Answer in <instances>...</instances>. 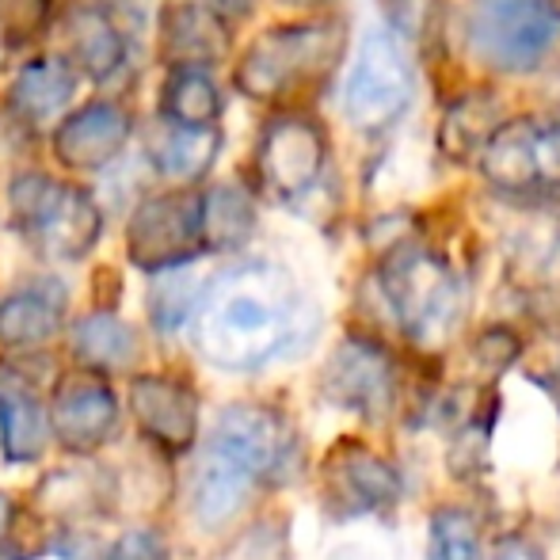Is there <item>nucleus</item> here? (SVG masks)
I'll list each match as a JSON object with an SVG mask.
<instances>
[{
    "mask_svg": "<svg viewBox=\"0 0 560 560\" xmlns=\"http://www.w3.org/2000/svg\"><path fill=\"white\" fill-rule=\"evenodd\" d=\"M518 351H523V343H518L515 332H508V328H488L485 336L477 339V359L485 362L488 370H508L511 362L518 359Z\"/></svg>",
    "mask_w": 560,
    "mask_h": 560,
    "instance_id": "30",
    "label": "nucleus"
},
{
    "mask_svg": "<svg viewBox=\"0 0 560 560\" xmlns=\"http://www.w3.org/2000/svg\"><path fill=\"white\" fill-rule=\"evenodd\" d=\"M8 526H12V500L0 495V541L8 538Z\"/></svg>",
    "mask_w": 560,
    "mask_h": 560,
    "instance_id": "35",
    "label": "nucleus"
},
{
    "mask_svg": "<svg viewBox=\"0 0 560 560\" xmlns=\"http://www.w3.org/2000/svg\"><path fill=\"white\" fill-rule=\"evenodd\" d=\"M202 4H210L214 12H222L225 20H236V15H248L252 8H256V0H202Z\"/></svg>",
    "mask_w": 560,
    "mask_h": 560,
    "instance_id": "34",
    "label": "nucleus"
},
{
    "mask_svg": "<svg viewBox=\"0 0 560 560\" xmlns=\"http://www.w3.org/2000/svg\"><path fill=\"white\" fill-rule=\"evenodd\" d=\"M126 256L149 275L179 271L195 256H202L199 195L176 187L141 199L126 222Z\"/></svg>",
    "mask_w": 560,
    "mask_h": 560,
    "instance_id": "9",
    "label": "nucleus"
},
{
    "mask_svg": "<svg viewBox=\"0 0 560 560\" xmlns=\"http://www.w3.org/2000/svg\"><path fill=\"white\" fill-rule=\"evenodd\" d=\"M492 560H546V553L530 538H523V534H508V538L495 541Z\"/></svg>",
    "mask_w": 560,
    "mask_h": 560,
    "instance_id": "32",
    "label": "nucleus"
},
{
    "mask_svg": "<svg viewBox=\"0 0 560 560\" xmlns=\"http://www.w3.org/2000/svg\"><path fill=\"white\" fill-rule=\"evenodd\" d=\"M133 133V118L115 100H92L77 107L54 126L50 149L54 161L69 172H100L122 156L126 141Z\"/></svg>",
    "mask_w": 560,
    "mask_h": 560,
    "instance_id": "13",
    "label": "nucleus"
},
{
    "mask_svg": "<svg viewBox=\"0 0 560 560\" xmlns=\"http://www.w3.org/2000/svg\"><path fill=\"white\" fill-rule=\"evenodd\" d=\"M233 23L202 0H168L156 20V54L168 69H210L233 54Z\"/></svg>",
    "mask_w": 560,
    "mask_h": 560,
    "instance_id": "15",
    "label": "nucleus"
},
{
    "mask_svg": "<svg viewBox=\"0 0 560 560\" xmlns=\"http://www.w3.org/2000/svg\"><path fill=\"white\" fill-rule=\"evenodd\" d=\"M256 179L271 199L302 202L325 179L328 130L305 112H279L264 122L252 156Z\"/></svg>",
    "mask_w": 560,
    "mask_h": 560,
    "instance_id": "8",
    "label": "nucleus"
},
{
    "mask_svg": "<svg viewBox=\"0 0 560 560\" xmlns=\"http://www.w3.org/2000/svg\"><path fill=\"white\" fill-rule=\"evenodd\" d=\"M199 294L202 290L195 287L191 275H184V267H179V271H164V279H156L153 294H149V317H153V325L161 328V332H176L195 313Z\"/></svg>",
    "mask_w": 560,
    "mask_h": 560,
    "instance_id": "27",
    "label": "nucleus"
},
{
    "mask_svg": "<svg viewBox=\"0 0 560 560\" xmlns=\"http://www.w3.org/2000/svg\"><path fill=\"white\" fill-rule=\"evenodd\" d=\"M317 328L298 279L271 259H244L210 279L195 305V343L214 366L248 374L302 347Z\"/></svg>",
    "mask_w": 560,
    "mask_h": 560,
    "instance_id": "1",
    "label": "nucleus"
},
{
    "mask_svg": "<svg viewBox=\"0 0 560 560\" xmlns=\"http://www.w3.org/2000/svg\"><path fill=\"white\" fill-rule=\"evenodd\" d=\"M382 294L400 332L420 347H439L454 336L465 313V290L446 256L405 241L382 256Z\"/></svg>",
    "mask_w": 560,
    "mask_h": 560,
    "instance_id": "4",
    "label": "nucleus"
},
{
    "mask_svg": "<svg viewBox=\"0 0 560 560\" xmlns=\"http://www.w3.org/2000/svg\"><path fill=\"white\" fill-rule=\"evenodd\" d=\"M66 325V290L54 279L23 287L0 302V343L4 347H43Z\"/></svg>",
    "mask_w": 560,
    "mask_h": 560,
    "instance_id": "18",
    "label": "nucleus"
},
{
    "mask_svg": "<svg viewBox=\"0 0 560 560\" xmlns=\"http://www.w3.org/2000/svg\"><path fill=\"white\" fill-rule=\"evenodd\" d=\"M222 153V130H168L149 145V164L172 184H199Z\"/></svg>",
    "mask_w": 560,
    "mask_h": 560,
    "instance_id": "24",
    "label": "nucleus"
},
{
    "mask_svg": "<svg viewBox=\"0 0 560 560\" xmlns=\"http://www.w3.org/2000/svg\"><path fill=\"white\" fill-rule=\"evenodd\" d=\"M400 500V472L362 443H339L325 462V503L336 518H359Z\"/></svg>",
    "mask_w": 560,
    "mask_h": 560,
    "instance_id": "12",
    "label": "nucleus"
},
{
    "mask_svg": "<svg viewBox=\"0 0 560 560\" xmlns=\"http://www.w3.org/2000/svg\"><path fill=\"white\" fill-rule=\"evenodd\" d=\"M282 4H294V8H320V4H328V0H282Z\"/></svg>",
    "mask_w": 560,
    "mask_h": 560,
    "instance_id": "36",
    "label": "nucleus"
},
{
    "mask_svg": "<svg viewBox=\"0 0 560 560\" xmlns=\"http://www.w3.org/2000/svg\"><path fill=\"white\" fill-rule=\"evenodd\" d=\"M61 50L77 77L84 73L92 81H112L126 61V35L104 4L77 0L61 20Z\"/></svg>",
    "mask_w": 560,
    "mask_h": 560,
    "instance_id": "16",
    "label": "nucleus"
},
{
    "mask_svg": "<svg viewBox=\"0 0 560 560\" xmlns=\"http://www.w3.org/2000/svg\"><path fill=\"white\" fill-rule=\"evenodd\" d=\"M256 233V199L241 184H214L199 195L202 252H236Z\"/></svg>",
    "mask_w": 560,
    "mask_h": 560,
    "instance_id": "21",
    "label": "nucleus"
},
{
    "mask_svg": "<svg viewBox=\"0 0 560 560\" xmlns=\"http://www.w3.org/2000/svg\"><path fill=\"white\" fill-rule=\"evenodd\" d=\"M156 115L176 130H214L222 118V89L207 69H168Z\"/></svg>",
    "mask_w": 560,
    "mask_h": 560,
    "instance_id": "22",
    "label": "nucleus"
},
{
    "mask_svg": "<svg viewBox=\"0 0 560 560\" xmlns=\"http://www.w3.org/2000/svg\"><path fill=\"white\" fill-rule=\"evenodd\" d=\"M294 428L267 405H229L207 443V462L244 477L252 488L275 485L294 469Z\"/></svg>",
    "mask_w": 560,
    "mask_h": 560,
    "instance_id": "7",
    "label": "nucleus"
},
{
    "mask_svg": "<svg viewBox=\"0 0 560 560\" xmlns=\"http://www.w3.org/2000/svg\"><path fill=\"white\" fill-rule=\"evenodd\" d=\"M46 446V412L35 385L0 366V450L12 465H27Z\"/></svg>",
    "mask_w": 560,
    "mask_h": 560,
    "instance_id": "19",
    "label": "nucleus"
},
{
    "mask_svg": "<svg viewBox=\"0 0 560 560\" xmlns=\"http://www.w3.org/2000/svg\"><path fill=\"white\" fill-rule=\"evenodd\" d=\"M320 389L332 405L359 412L362 420H385L397 400V366L382 343L347 336L328 359Z\"/></svg>",
    "mask_w": 560,
    "mask_h": 560,
    "instance_id": "10",
    "label": "nucleus"
},
{
    "mask_svg": "<svg viewBox=\"0 0 560 560\" xmlns=\"http://www.w3.org/2000/svg\"><path fill=\"white\" fill-rule=\"evenodd\" d=\"M347 50V23L336 15L325 20H294L264 27L236 58L233 84L256 104L298 112L305 96L325 89Z\"/></svg>",
    "mask_w": 560,
    "mask_h": 560,
    "instance_id": "2",
    "label": "nucleus"
},
{
    "mask_svg": "<svg viewBox=\"0 0 560 560\" xmlns=\"http://www.w3.org/2000/svg\"><path fill=\"white\" fill-rule=\"evenodd\" d=\"M431 560H480L477 518L465 508H439L431 515Z\"/></svg>",
    "mask_w": 560,
    "mask_h": 560,
    "instance_id": "26",
    "label": "nucleus"
},
{
    "mask_svg": "<svg viewBox=\"0 0 560 560\" xmlns=\"http://www.w3.org/2000/svg\"><path fill=\"white\" fill-rule=\"evenodd\" d=\"M107 560H168V546L156 530H130L115 541Z\"/></svg>",
    "mask_w": 560,
    "mask_h": 560,
    "instance_id": "31",
    "label": "nucleus"
},
{
    "mask_svg": "<svg viewBox=\"0 0 560 560\" xmlns=\"http://www.w3.org/2000/svg\"><path fill=\"white\" fill-rule=\"evenodd\" d=\"M69 343H73V354L81 359V370H92L100 377L133 366V359L141 351L138 332L107 310H96L77 320L73 332H69Z\"/></svg>",
    "mask_w": 560,
    "mask_h": 560,
    "instance_id": "23",
    "label": "nucleus"
},
{
    "mask_svg": "<svg viewBox=\"0 0 560 560\" xmlns=\"http://www.w3.org/2000/svg\"><path fill=\"white\" fill-rule=\"evenodd\" d=\"M465 50L500 77H530L560 58V0H469Z\"/></svg>",
    "mask_w": 560,
    "mask_h": 560,
    "instance_id": "3",
    "label": "nucleus"
},
{
    "mask_svg": "<svg viewBox=\"0 0 560 560\" xmlns=\"http://www.w3.org/2000/svg\"><path fill=\"white\" fill-rule=\"evenodd\" d=\"M104 477L92 469H58L38 485L35 508L54 523H81L104 508Z\"/></svg>",
    "mask_w": 560,
    "mask_h": 560,
    "instance_id": "25",
    "label": "nucleus"
},
{
    "mask_svg": "<svg viewBox=\"0 0 560 560\" xmlns=\"http://www.w3.org/2000/svg\"><path fill=\"white\" fill-rule=\"evenodd\" d=\"M8 214L31 248L61 264L84 259L104 236V210L96 195L38 168L20 172L8 184Z\"/></svg>",
    "mask_w": 560,
    "mask_h": 560,
    "instance_id": "5",
    "label": "nucleus"
},
{
    "mask_svg": "<svg viewBox=\"0 0 560 560\" xmlns=\"http://www.w3.org/2000/svg\"><path fill=\"white\" fill-rule=\"evenodd\" d=\"M214 560H290V541L279 523H256L241 530Z\"/></svg>",
    "mask_w": 560,
    "mask_h": 560,
    "instance_id": "29",
    "label": "nucleus"
},
{
    "mask_svg": "<svg viewBox=\"0 0 560 560\" xmlns=\"http://www.w3.org/2000/svg\"><path fill=\"white\" fill-rule=\"evenodd\" d=\"M500 122H508V107L495 92H462L457 100H450L443 118H439V149L457 164L477 161L488 138L500 130Z\"/></svg>",
    "mask_w": 560,
    "mask_h": 560,
    "instance_id": "20",
    "label": "nucleus"
},
{
    "mask_svg": "<svg viewBox=\"0 0 560 560\" xmlns=\"http://www.w3.org/2000/svg\"><path fill=\"white\" fill-rule=\"evenodd\" d=\"M50 431L58 443L73 454H92L115 435L118 428V397L112 382L92 370H69L58 377L50 393Z\"/></svg>",
    "mask_w": 560,
    "mask_h": 560,
    "instance_id": "11",
    "label": "nucleus"
},
{
    "mask_svg": "<svg viewBox=\"0 0 560 560\" xmlns=\"http://www.w3.org/2000/svg\"><path fill=\"white\" fill-rule=\"evenodd\" d=\"M328 560H397V557L385 546H377V541L359 538V541H347V546H336Z\"/></svg>",
    "mask_w": 560,
    "mask_h": 560,
    "instance_id": "33",
    "label": "nucleus"
},
{
    "mask_svg": "<svg viewBox=\"0 0 560 560\" xmlns=\"http://www.w3.org/2000/svg\"><path fill=\"white\" fill-rule=\"evenodd\" d=\"M130 412L141 435L164 454H187L199 439V393L172 374H138L130 382Z\"/></svg>",
    "mask_w": 560,
    "mask_h": 560,
    "instance_id": "14",
    "label": "nucleus"
},
{
    "mask_svg": "<svg viewBox=\"0 0 560 560\" xmlns=\"http://www.w3.org/2000/svg\"><path fill=\"white\" fill-rule=\"evenodd\" d=\"M73 96H77L73 66H69L66 58L43 54V58L23 61L20 73H15L12 84H8L4 104L15 118L38 126V122H46V118L66 112V107L73 104Z\"/></svg>",
    "mask_w": 560,
    "mask_h": 560,
    "instance_id": "17",
    "label": "nucleus"
},
{
    "mask_svg": "<svg viewBox=\"0 0 560 560\" xmlns=\"http://www.w3.org/2000/svg\"><path fill=\"white\" fill-rule=\"evenodd\" d=\"M54 20V0H0V54L31 46Z\"/></svg>",
    "mask_w": 560,
    "mask_h": 560,
    "instance_id": "28",
    "label": "nucleus"
},
{
    "mask_svg": "<svg viewBox=\"0 0 560 560\" xmlns=\"http://www.w3.org/2000/svg\"><path fill=\"white\" fill-rule=\"evenodd\" d=\"M416 100V69L397 31H366L343 84V115L359 133H385Z\"/></svg>",
    "mask_w": 560,
    "mask_h": 560,
    "instance_id": "6",
    "label": "nucleus"
}]
</instances>
